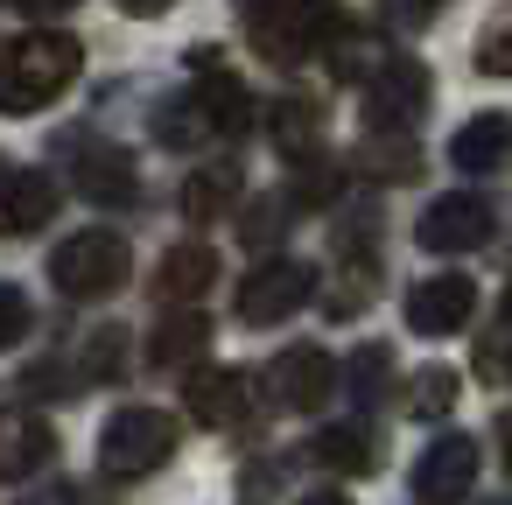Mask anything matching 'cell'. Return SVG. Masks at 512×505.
<instances>
[{"mask_svg":"<svg viewBox=\"0 0 512 505\" xmlns=\"http://www.w3.org/2000/svg\"><path fill=\"white\" fill-rule=\"evenodd\" d=\"M330 386H337V365H330V351H316V344H288V351L274 358V372H267V400L288 407V414H316V407L330 400Z\"/></svg>","mask_w":512,"mask_h":505,"instance_id":"9","label":"cell"},{"mask_svg":"<svg viewBox=\"0 0 512 505\" xmlns=\"http://www.w3.org/2000/svg\"><path fill=\"white\" fill-rule=\"evenodd\" d=\"M127 274H134V253H127V239L106 232V225L71 232V239L50 253V281H57V295H71V302H106V295L127 288Z\"/></svg>","mask_w":512,"mask_h":505,"instance_id":"3","label":"cell"},{"mask_svg":"<svg viewBox=\"0 0 512 505\" xmlns=\"http://www.w3.org/2000/svg\"><path fill=\"white\" fill-rule=\"evenodd\" d=\"M57 456V435H50V421H36V414H0V484H15V477H36L43 463Z\"/></svg>","mask_w":512,"mask_h":505,"instance_id":"14","label":"cell"},{"mask_svg":"<svg viewBox=\"0 0 512 505\" xmlns=\"http://www.w3.org/2000/svg\"><path fill=\"white\" fill-rule=\"evenodd\" d=\"M477 463H484V456H477L470 435H442V442H428L421 463H414V498H421V505H456V498H470Z\"/></svg>","mask_w":512,"mask_h":505,"instance_id":"10","label":"cell"},{"mask_svg":"<svg viewBox=\"0 0 512 505\" xmlns=\"http://www.w3.org/2000/svg\"><path fill=\"white\" fill-rule=\"evenodd\" d=\"M477 309V281L470 274H435L407 295V330L414 337H456Z\"/></svg>","mask_w":512,"mask_h":505,"instance_id":"11","label":"cell"},{"mask_svg":"<svg viewBox=\"0 0 512 505\" xmlns=\"http://www.w3.org/2000/svg\"><path fill=\"white\" fill-rule=\"evenodd\" d=\"M239 232H246V246H267V239H281V232H288V197H281V204H274V197H267V204H253V218H246Z\"/></svg>","mask_w":512,"mask_h":505,"instance_id":"26","label":"cell"},{"mask_svg":"<svg viewBox=\"0 0 512 505\" xmlns=\"http://www.w3.org/2000/svg\"><path fill=\"white\" fill-rule=\"evenodd\" d=\"M505 155H512V120H505V113H477V120H463L456 141H449V162L470 169V176L498 169Z\"/></svg>","mask_w":512,"mask_h":505,"instance_id":"17","label":"cell"},{"mask_svg":"<svg viewBox=\"0 0 512 505\" xmlns=\"http://www.w3.org/2000/svg\"><path fill=\"white\" fill-rule=\"evenodd\" d=\"M309 295H316V267L274 253L267 267L246 274V288H239V323H281V316H295Z\"/></svg>","mask_w":512,"mask_h":505,"instance_id":"7","label":"cell"},{"mask_svg":"<svg viewBox=\"0 0 512 505\" xmlns=\"http://www.w3.org/2000/svg\"><path fill=\"white\" fill-rule=\"evenodd\" d=\"M323 57H330V71H337V78H372L393 50H386V43H372V36H358V29H337V36L323 43Z\"/></svg>","mask_w":512,"mask_h":505,"instance_id":"21","label":"cell"},{"mask_svg":"<svg viewBox=\"0 0 512 505\" xmlns=\"http://www.w3.org/2000/svg\"><path fill=\"white\" fill-rule=\"evenodd\" d=\"M253 50L267 64H302L337 29V0H253Z\"/></svg>","mask_w":512,"mask_h":505,"instance_id":"4","label":"cell"},{"mask_svg":"<svg viewBox=\"0 0 512 505\" xmlns=\"http://www.w3.org/2000/svg\"><path fill=\"white\" fill-rule=\"evenodd\" d=\"M246 127H253V92H246L232 71L190 85L183 99H169V106L155 113V141H162V148H204V141L246 134Z\"/></svg>","mask_w":512,"mask_h":505,"instance_id":"2","label":"cell"},{"mask_svg":"<svg viewBox=\"0 0 512 505\" xmlns=\"http://www.w3.org/2000/svg\"><path fill=\"white\" fill-rule=\"evenodd\" d=\"M379 8H386L393 22H407V29H414V22H421V15L435 8V0H379Z\"/></svg>","mask_w":512,"mask_h":505,"instance_id":"29","label":"cell"},{"mask_svg":"<svg viewBox=\"0 0 512 505\" xmlns=\"http://www.w3.org/2000/svg\"><path fill=\"white\" fill-rule=\"evenodd\" d=\"M253 393H260V379H253V372L218 365V372H197V379H190V414H197L204 428H232V421H246V414H253Z\"/></svg>","mask_w":512,"mask_h":505,"instance_id":"13","label":"cell"},{"mask_svg":"<svg viewBox=\"0 0 512 505\" xmlns=\"http://www.w3.org/2000/svg\"><path fill=\"white\" fill-rule=\"evenodd\" d=\"M211 281H218V253L211 246H169L162 253V274H155V295L162 302H197Z\"/></svg>","mask_w":512,"mask_h":505,"instance_id":"18","label":"cell"},{"mask_svg":"<svg viewBox=\"0 0 512 505\" xmlns=\"http://www.w3.org/2000/svg\"><path fill=\"white\" fill-rule=\"evenodd\" d=\"M302 505H351V498H344V491H309Z\"/></svg>","mask_w":512,"mask_h":505,"instance_id":"31","label":"cell"},{"mask_svg":"<svg viewBox=\"0 0 512 505\" xmlns=\"http://www.w3.org/2000/svg\"><path fill=\"white\" fill-rule=\"evenodd\" d=\"M491 232H498V211H491L484 197H470V190L435 197V204L414 218V239H421L428 253H477Z\"/></svg>","mask_w":512,"mask_h":505,"instance_id":"8","label":"cell"},{"mask_svg":"<svg viewBox=\"0 0 512 505\" xmlns=\"http://www.w3.org/2000/svg\"><path fill=\"white\" fill-rule=\"evenodd\" d=\"M421 113H428V64L386 57V64L365 78V127H372V134H407Z\"/></svg>","mask_w":512,"mask_h":505,"instance_id":"6","label":"cell"},{"mask_svg":"<svg viewBox=\"0 0 512 505\" xmlns=\"http://www.w3.org/2000/svg\"><path fill=\"white\" fill-rule=\"evenodd\" d=\"M15 8H22V15H36V22H57V15H71V8H78V0H15Z\"/></svg>","mask_w":512,"mask_h":505,"instance_id":"28","label":"cell"},{"mask_svg":"<svg viewBox=\"0 0 512 505\" xmlns=\"http://www.w3.org/2000/svg\"><path fill=\"white\" fill-rule=\"evenodd\" d=\"M85 71V43L64 36V29H29L0 50V113L22 120V113H43L57 92H71V78Z\"/></svg>","mask_w":512,"mask_h":505,"instance_id":"1","label":"cell"},{"mask_svg":"<svg viewBox=\"0 0 512 505\" xmlns=\"http://www.w3.org/2000/svg\"><path fill=\"white\" fill-rule=\"evenodd\" d=\"M344 372H351V393H358V400L372 407V400L386 393V379H393V351H379V344H365V351H358V358H351Z\"/></svg>","mask_w":512,"mask_h":505,"instance_id":"24","label":"cell"},{"mask_svg":"<svg viewBox=\"0 0 512 505\" xmlns=\"http://www.w3.org/2000/svg\"><path fill=\"white\" fill-rule=\"evenodd\" d=\"M50 211H57V176H43V169H8L0 176V239L43 232Z\"/></svg>","mask_w":512,"mask_h":505,"instance_id":"12","label":"cell"},{"mask_svg":"<svg viewBox=\"0 0 512 505\" xmlns=\"http://www.w3.org/2000/svg\"><path fill=\"white\" fill-rule=\"evenodd\" d=\"M176 204H183V218L211 225L218 211H232V204H239V169H232V162H204V169L183 183V197H176Z\"/></svg>","mask_w":512,"mask_h":505,"instance_id":"20","label":"cell"},{"mask_svg":"<svg viewBox=\"0 0 512 505\" xmlns=\"http://www.w3.org/2000/svg\"><path fill=\"white\" fill-rule=\"evenodd\" d=\"M407 407H414L421 421H442V414L456 407V372H449V365H428V372H414V386H407Z\"/></svg>","mask_w":512,"mask_h":505,"instance_id":"22","label":"cell"},{"mask_svg":"<svg viewBox=\"0 0 512 505\" xmlns=\"http://www.w3.org/2000/svg\"><path fill=\"white\" fill-rule=\"evenodd\" d=\"M78 197L85 204H134L141 197V169H134V155L127 148H92V155H78Z\"/></svg>","mask_w":512,"mask_h":505,"instance_id":"15","label":"cell"},{"mask_svg":"<svg viewBox=\"0 0 512 505\" xmlns=\"http://www.w3.org/2000/svg\"><path fill=\"white\" fill-rule=\"evenodd\" d=\"M204 351H211V316H197V309L162 316V323H155V337H148V365H155V372L204 365Z\"/></svg>","mask_w":512,"mask_h":505,"instance_id":"16","label":"cell"},{"mask_svg":"<svg viewBox=\"0 0 512 505\" xmlns=\"http://www.w3.org/2000/svg\"><path fill=\"white\" fill-rule=\"evenodd\" d=\"M498 442H505V449H512V407H505V414H498Z\"/></svg>","mask_w":512,"mask_h":505,"instance_id":"32","label":"cell"},{"mask_svg":"<svg viewBox=\"0 0 512 505\" xmlns=\"http://www.w3.org/2000/svg\"><path fill=\"white\" fill-rule=\"evenodd\" d=\"M176 456V414L162 407H120L99 435V470L106 477H148Z\"/></svg>","mask_w":512,"mask_h":505,"instance_id":"5","label":"cell"},{"mask_svg":"<svg viewBox=\"0 0 512 505\" xmlns=\"http://www.w3.org/2000/svg\"><path fill=\"white\" fill-rule=\"evenodd\" d=\"M477 71H484V78H512V8L484 22V36H477Z\"/></svg>","mask_w":512,"mask_h":505,"instance_id":"23","label":"cell"},{"mask_svg":"<svg viewBox=\"0 0 512 505\" xmlns=\"http://www.w3.org/2000/svg\"><path fill=\"white\" fill-rule=\"evenodd\" d=\"M309 456H316L323 470H337V477H358V470H372V463H379V442H372V428H365V421H330V428L309 442Z\"/></svg>","mask_w":512,"mask_h":505,"instance_id":"19","label":"cell"},{"mask_svg":"<svg viewBox=\"0 0 512 505\" xmlns=\"http://www.w3.org/2000/svg\"><path fill=\"white\" fill-rule=\"evenodd\" d=\"M267 127H274L288 148H302V141H309V127H316V106H274V120H267Z\"/></svg>","mask_w":512,"mask_h":505,"instance_id":"27","label":"cell"},{"mask_svg":"<svg viewBox=\"0 0 512 505\" xmlns=\"http://www.w3.org/2000/svg\"><path fill=\"white\" fill-rule=\"evenodd\" d=\"M505 316H512V281H505Z\"/></svg>","mask_w":512,"mask_h":505,"instance_id":"33","label":"cell"},{"mask_svg":"<svg viewBox=\"0 0 512 505\" xmlns=\"http://www.w3.org/2000/svg\"><path fill=\"white\" fill-rule=\"evenodd\" d=\"M113 8H120V15H141V22H148V15H169L176 0H113Z\"/></svg>","mask_w":512,"mask_h":505,"instance_id":"30","label":"cell"},{"mask_svg":"<svg viewBox=\"0 0 512 505\" xmlns=\"http://www.w3.org/2000/svg\"><path fill=\"white\" fill-rule=\"evenodd\" d=\"M29 323H36V309H29V295H22L15 281H0V351H15V344L29 337Z\"/></svg>","mask_w":512,"mask_h":505,"instance_id":"25","label":"cell"}]
</instances>
